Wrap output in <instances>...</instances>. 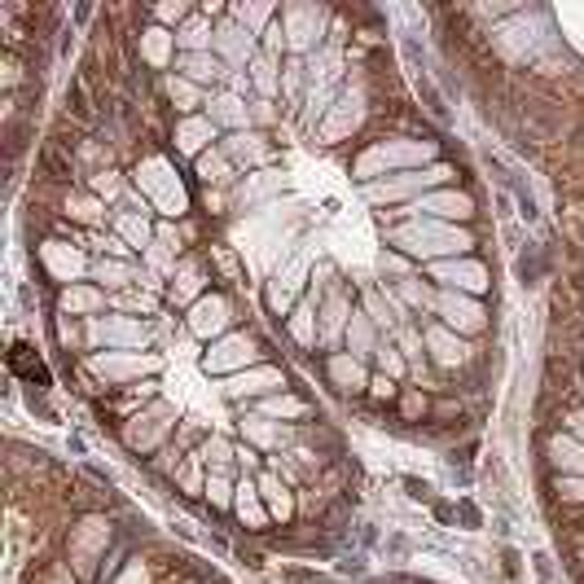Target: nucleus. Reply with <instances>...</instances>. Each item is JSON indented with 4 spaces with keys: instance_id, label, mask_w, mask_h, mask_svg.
Listing matches in <instances>:
<instances>
[{
    "instance_id": "nucleus-26",
    "label": "nucleus",
    "mask_w": 584,
    "mask_h": 584,
    "mask_svg": "<svg viewBox=\"0 0 584 584\" xmlns=\"http://www.w3.org/2000/svg\"><path fill=\"white\" fill-rule=\"evenodd\" d=\"M251 413H264V418H273V422H286V426H307V418H312V400L286 387V391H278V396H264L260 404H251Z\"/></svg>"
},
{
    "instance_id": "nucleus-5",
    "label": "nucleus",
    "mask_w": 584,
    "mask_h": 584,
    "mask_svg": "<svg viewBox=\"0 0 584 584\" xmlns=\"http://www.w3.org/2000/svg\"><path fill=\"white\" fill-rule=\"evenodd\" d=\"M172 426H176V409L159 396V400H154V404H145L137 418L119 422V440H123V448H128V453L150 457V453H163V448L172 444Z\"/></svg>"
},
{
    "instance_id": "nucleus-33",
    "label": "nucleus",
    "mask_w": 584,
    "mask_h": 584,
    "mask_svg": "<svg viewBox=\"0 0 584 584\" xmlns=\"http://www.w3.org/2000/svg\"><path fill=\"white\" fill-rule=\"evenodd\" d=\"M282 57H273V53H256V62L247 66V79H251V93L260 97V101H278L282 97Z\"/></svg>"
},
{
    "instance_id": "nucleus-42",
    "label": "nucleus",
    "mask_w": 584,
    "mask_h": 584,
    "mask_svg": "<svg viewBox=\"0 0 584 584\" xmlns=\"http://www.w3.org/2000/svg\"><path fill=\"white\" fill-rule=\"evenodd\" d=\"M374 374H387V378H396V382H404L413 369H409V360H404V352L396 347V338L387 334L382 343H378V352H374Z\"/></svg>"
},
{
    "instance_id": "nucleus-14",
    "label": "nucleus",
    "mask_w": 584,
    "mask_h": 584,
    "mask_svg": "<svg viewBox=\"0 0 584 584\" xmlns=\"http://www.w3.org/2000/svg\"><path fill=\"white\" fill-rule=\"evenodd\" d=\"M220 150L229 154V163L238 172H264L273 159H278V141L260 128H247V132H234V137H220Z\"/></svg>"
},
{
    "instance_id": "nucleus-25",
    "label": "nucleus",
    "mask_w": 584,
    "mask_h": 584,
    "mask_svg": "<svg viewBox=\"0 0 584 584\" xmlns=\"http://www.w3.org/2000/svg\"><path fill=\"white\" fill-rule=\"evenodd\" d=\"M40 264H44V269H48V278H57L62 286H75V278H79V273H93V260L75 256L66 242H53V238L40 247Z\"/></svg>"
},
{
    "instance_id": "nucleus-23",
    "label": "nucleus",
    "mask_w": 584,
    "mask_h": 584,
    "mask_svg": "<svg viewBox=\"0 0 584 584\" xmlns=\"http://www.w3.org/2000/svg\"><path fill=\"white\" fill-rule=\"evenodd\" d=\"M212 141H220V128L207 119V115H190V119H176V132H172V145H176V154H185V159H203L207 150H212Z\"/></svg>"
},
{
    "instance_id": "nucleus-44",
    "label": "nucleus",
    "mask_w": 584,
    "mask_h": 584,
    "mask_svg": "<svg viewBox=\"0 0 584 584\" xmlns=\"http://www.w3.org/2000/svg\"><path fill=\"white\" fill-rule=\"evenodd\" d=\"M172 484H176L185 497H203V493H207V462L198 457V448L185 457V466L176 471V479H172Z\"/></svg>"
},
{
    "instance_id": "nucleus-40",
    "label": "nucleus",
    "mask_w": 584,
    "mask_h": 584,
    "mask_svg": "<svg viewBox=\"0 0 584 584\" xmlns=\"http://www.w3.org/2000/svg\"><path fill=\"white\" fill-rule=\"evenodd\" d=\"M238 479H242V475H220V471H207V493H203V501H207L216 515H234V501H238Z\"/></svg>"
},
{
    "instance_id": "nucleus-11",
    "label": "nucleus",
    "mask_w": 584,
    "mask_h": 584,
    "mask_svg": "<svg viewBox=\"0 0 584 584\" xmlns=\"http://www.w3.org/2000/svg\"><path fill=\"white\" fill-rule=\"evenodd\" d=\"M278 391H286V369H278V365H256V369H247V374H238V378H225V387H220V396L229 400V404H260L264 396H278Z\"/></svg>"
},
{
    "instance_id": "nucleus-36",
    "label": "nucleus",
    "mask_w": 584,
    "mask_h": 584,
    "mask_svg": "<svg viewBox=\"0 0 584 584\" xmlns=\"http://www.w3.org/2000/svg\"><path fill=\"white\" fill-rule=\"evenodd\" d=\"M282 325H286V338H291L294 347H303V352L321 343V321H316V303L312 299H303Z\"/></svg>"
},
{
    "instance_id": "nucleus-19",
    "label": "nucleus",
    "mask_w": 584,
    "mask_h": 584,
    "mask_svg": "<svg viewBox=\"0 0 584 584\" xmlns=\"http://www.w3.org/2000/svg\"><path fill=\"white\" fill-rule=\"evenodd\" d=\"M203 294H212L207 291V264H203V256H185L181 264H176V273H172V282H167V303L172 307H194Z\"/></svg>"
},
{
    "instance_id": "nucleus-27",
    "label": "nucleus",
    "mask_w": 584,
    "mask_h": 584,
    "mask_svg": "<svg viewBox=\"0 0 584 584\" xmlns=\"http://www.w3.org/2000/svg\"><path fill=\"white\" fill-rule=\"evenodd\" d=\"M62 216H71V225H84L88 234H97L115 212H110L93 190H71V194L62 198Z\"/></svg>"
},
{
    "instance_id": "nucleus-34",
    "label": "nucleus",
    "mask_w": 584,
    "mask_h": 584,
    "mask_svg": "<svg viewBox=\"0 0 584 584\" xmlns=\"http://www.w3.org/2000/svg\"><path fill=\"white\" fill-rule=\"evenodd\" d=\"M110 225H115V234L137 251V256H145L150 247H154V225H150V212H115L110 216Z\"/></svg>"
},
{
    "instance_id": "nucleus-35",
    "label": "nucleus",
    "mask_w": 584,
    "mask_h": 584,
    "mask_svg": "<svg viewBox=\"0 0 584 584\" xmlns=\"http://www.w3.org/2000/svg\"><path fill=\"white\" fill-rule=\"evenodd\" d=\"M137 269H141V260L137 264H128V260H93V273L88 278L106 294H123L137 286Z\"/></svg>"
},
{
    "instance_id": "nucleus-53",
    "label": "nucleus",
    "mask_w": 584,
    "mask_h": 584,
    "mask_svg": "<svg viewBox=\"0 0 584 584\" xmlns=\"http://www.w3.org/2000/svg\"><path fill=\"white\" fill-rule=\"evenodd\" d=\"M448 418H462V404L457 400H435L431 404V422H448Z\"/></svg>"
},
{
    "instance_id": "nucleus-24",
    "label": "nucleus",
    "mask_w": 584,
    "mask_h": 584,
    "mask_svg": "<svg viewBox=\"0 0 584 584\" xmlns=\"http://www.w3.org/2000/svg\"><path fill=\"white\" fill-rule=\"evenodd\" d=\"M256 488H260V497H264V506H269L273 523H291L294 515H299V493H294L278 471H269V466H264V471L256 475Z\"/></svg>"
},
{
    "instance_id": "nucleus-41",
    "label": "nucleus",
    "mask_w": 584,
    "mask_h": 584,
    "mask_svg": "<svg viewBox=\"0 0 584 584\" xmlns=\"http://www.w3.org/2000/svg\"><path fill=\"white\" fill-rule=\"evenodd\" d=\"M88 190L110 207V212H119V198H128L132 190H128V181H123V172L119 167H106V172H97V176H88Z\"/></svg>"
},
{
    "instance_id": "nucleus-6",
    "label": "nucleus",
    "mask_w": 584,
    "mask_h": 584,
    "mask_svg": "<svg viewBox=\"0 0 584 584\" xmlns=\"http://www.w3.org/2000/svg\"><path fill=\"white\" fill-rule=\"evenodd\" d=\"M88 325V352H141L150 343V325L141 316H93Z\"/></svg>"
},
{
    "instance_id": "nucleus-49",
    "label": "nucleus",
    "mask_w": 584,
    "mask_h": 584,
    "mask_svg": "<svg viewBox=\"0 0 584 584\" xmlns=\"http://www.w3.org/2000/svg\"><path fill=\"white\" fill-rule=\"evenodd\" d=\"M303 88H307V57H286V66H282V97L291 106H299Z\"/></svg>"
},
{
    "instance_id": "nucleus-10",
    "label": "nucleus",
    "mask_w": 584,
    "mask_h": 584,
    "mask_svg": "<svg viewBox=\"0 0 584 584\" xmlns=\"http://www.w3.org/2000/svg\"><path fill=\"white\" fill-rule=\"evenodd\" d=\"M234 299L225 291H212L203 294L190 312H185V329L194 334V338H203V343H216V338H225L229 329H234Z\"/></svg>"
},
{
    "instance_id": "nucleus-1",
    "label": "nucleus",
    "mask_w": 584,
    "mask_h": 584,
    "mask_svg": "<svg viewBox=\"0 0 584 584\" xmlns=\"http://www.w3.org/2000/svg\"><path fill=\"white\" fill-rule=\"evenodd\" d=\"M387 247H396L413 264H435V260L471 256L475 251V234L457 229V225H444V220L413 216V220H400V225L387 229Z\"/></svg>"
},
{
    "instance_id": "nucleus-29",
    "label": "nucleus",
    "mask_w": 584,
    "mask_h": 584,
    "mask_svg": "<svg viewBox=\"0 0 584 584\" xmlns=\"http://www.w3.org/2000/svg\"><path fill=\"white\" fill-rule=\"evenodd\" d=\"M545 457L554 475H584V440L576 431H554L545 440Z\"/></svg>"
},
{
    "instance_id": "nucleus-20",
    "label": "nucleus",
    "mask_w": 584,
    "mask_h": 584,
    "mask_svg": "<svg viewBox=\"0 0 584 584\" xmlns=\"http://www.w3.org/2000/svg\"><path fill=\"white\" fill-rule=\"evenodd\" d=\"M325 378H329V387L334 391H343V396H365L369 391V360H360V356H352V352H329L325 356Z\"/></svg>"
},
{
    "instance_id": "nucleus-13",
    "label": "nucleus",
    "mask_w": 584,
    "mask_h": 584,
    "mask_svg": "<svg viewBox=\"0 0 584 584\" xmlns=\"http://www.w3.org/2000/svg\"><path fill=\"white\" fill-rule=\"evenodd\" d=\"M212 53L229 66V75H242V71L256 62V53H260V35L247 31V26L234 22V18H220V22H216V44H212Z\"/></svg>"
},
{
    "instance_id": "nucleus-9",
    "label": "nucleus",
    "mask_w": 584,
    "mask_h": 584,
    "mask_svg": "<svg viewBox=\"0 0 584 584\" xmlns=\"http://www.w3.org/2000/svg\"><path fill=\"white\" fill-rule=\"evenodd\" d=\"M426 278L440 286V291H462V294H479L493 286V273L484 260H471V256H457V260H435L426 264Z\"/></svg>"
},
{
    "instance_id": "nucleus-45",
    "label": "nucleus",
    "mask_w": 584,
    "mask_h": 584,
    "mask_svg": "<svg viewBox=\"0 0 584 584\" xmlns=\"http://www.w3.org/2000/svg\"><path fill=\"white\" fill-rule=\"evenodd\" d=\"M53 338L62 352H88V325H79L75 316H53Z\"/></svg>"
},
{
    "instance_id": "nucleus-28",
    "label": "nucleus",
    "mask_w": 584,
    "mask_h": 584,
    "mask_svg": "<svg viewBox=\"0 0 584 584\" xmlns=\"http://www.w3.org/2000/svg\"><path fill=\"white\" fill-rule=\"evenodd\" d=\"M234 515H238V523H242L247 532H269V523H273V515H269V506H264V497H260V488H256V479H251V475H242V479H238V501H234Z\"/></svg>"
},
{
    "instance_id": "nucleus-7",
    "label": "nucleus",
    "mask_w": 584,
    "mask_h": 584,
    "mask_svg": "<svg viewBox=\"0 0 584 584\" xmlns=\"http://www.w3.org/2000/svg\"><path fill=\"white\" fill-rule=\"evenodd\" d=\"M110 541H115L110 519H101V515L79 519V528L71 532V567L79 572V581H97L93 563H97V559H106V545H110Z\"/></svg>"
},
{
    "instance_id": "nucleus-48",
    "label": "nucleus",
    "mask_w": 584,
    "mask_h": 584,
    "mask_svg": "<svg viewBox=\"0 0 584 584\" xmlns=\"http://www.w3.org/2000/svg\"><path fill=\"white\" fill-rule=\"evenodd\" d=\"M550 493L563 510H584V475H554Z\"/></svg>"
},
{
    "instance_id": "nucleus-30",
    "label": "nucleus",
    "mask_w": 584,
    "mask_h": 584,
    "mask_svg": "<svg viewBox=\"0 0 584 584\" xmlns=\"http://www.w3.org/2000/svg\"><path fill=\"white\" fill-rule=\"evenodd\" d=\"M137 53H141V62H145V66H154V71H163V75H167V66L176 62V35L150 22L145 31H137Z\"/></svg>"
},
{
    "instance_id": "nucleus-52",
    "label": "nucleus",
    "mask_w": 584,
    "mask_h": 584,
    "mask_svg": "<svg viewBox=\"0 0 584 584\" xmlns=\"http://www.w3.org/2000/svg\"><path fill=\"white\" fill-rule=\"evenodd\" d=\"M251 123H260V128L278 123V101H260V97H251Z\"/></svg>"
},
{
    "instance_id": "nucleus-18",
    "label": "nucleus",
    "mask_w": 584,
    "mask_h": 584,
    "mask_svg": "<svg viewBox=\"0 0 584 584\" xmlns=\"http://www.w3.org/2000/svg\"><path fill=\"white\" fill-rule=\"evenodd\" d=\"M203 115L225 132V137H234V132H247V128H256L251 123V101L247 97H238V93H229V88H216V93H207V106H203Z\"/></svg>"
},
{
    "instance_id": "nucleus-32",
    "label": "nucleus",
    "mask_w": 584,
    "mask_h": 584,
    "mask_svg": "<svg viewBox=\"0 0 584 584\" xmlns=\"http://www.w3.org/2000/svg\"><path fill=\"white\" fill-rule=\"evenodd\" d=\"M387 334L369 321V312L356 303V312H352V321H347V334H343V352H352V356H360V360H374V352H378V343H382Z\"/></svg>"
},
{
    "instance_id": "nucleus-31",
    "label": "nucleus",
    "mask_w": 584,
    "mask_h": 584,
    "mask_svg": "<svg viewBox=\"0 0 584 584\" xmlns=\"http://www.w3.org/2000/svg\"><path fill=\"white\" fill-rule=\"evenodd\" d=\"M159 88H163V97H167V106L181 115V119H190V115H203V106H207V93L198 88V84H190V79H181L176 71H167V75H159Z\"/></svg>"
},
{
    "instance_id": "nucleus-12",
    "label": "nucleus",
    "mask_w": 584,
    "mask_h": 584,
    "mask_svg": "<svg viewBox=\"0 0 584 584\" xmlns=\"http://www.w3.org/2000/svg\"><path fill=\"white\" fill-rule=\"evenodd\" d=\"M431 316H440V325H448V329L462 334V338L488 329V307H484L475 294H462V291L435 294V312H431Z\"/></svg>"
},
{
    "instance_id": "nucleus-47",
    "label": "nucleus",
    "mask_w": 584,
    "mask_h": 584,
    "mask_svg": "<svg viewBox=\"0 0 584 584\" xmlns=\"http://www.w3.org/2000/svg\"><path fill=\"white\" fill-rule=\"evenodd\" d=\"M66 115L79 119V123H97V110H93V97H88V79H71L66 88Z\"/></svg>"
},
{
    "instance_id": "nucleus-51",
    "label": "nucleus",
    "mask_w": 584,
    "mask_h": 584,
    "mask_svg": "<svg viewBox=\"0 0 584 584\" xmlns=\"http://www.w3.org/2000/svg\"><path fill=\"white\" fill-rule=\"evenodd\" d=\"M260 48L264 53H273V57H291V44H286V26H282V13H278V22H269V31L260 35Z\"/></svg>"
},
{
    "instance_id": "nucleus-8",
    "label": "nucleus",
    "mask_w": 584,
    "mask_h": 584,
    "mask_svg": "<svg viewBox=\"0 0 584 584\" xmlns=\"http://www.w3.org/2000/svg\"><path fill=\"white\" fill-rule=\"evenodd\" d=\"M282 26H286L291 57H312V44L321 48V35L329 31V9L325 4H286Z\"/></svg>"
},
{
    "instance_id": "nucleus-3",
    "label": "nucleus",
    "mask_w": 584,
    "mask_h": 584,
    "mask_svg": "<svg viewBox=\"0 0 584 584\" xmlns=\"http://www.w3.org/2000/svg\"><path fill=\"white\" fill-rule=\"evenodd\" d=\"M163 369V360L154 356V352H93L88 360H84V374H93L106 391H123V387H132V382H145V378H154Z\"/></svg>"
},
{
    "instance_id": "nucleus-21",
    "label": "nucleus",
    "mask_w": 584,
    "mask_h": 584,
    "mask_svg": "<svg viewBox=\"0 0 584 584\" xmlns=\"http://www.w3.org/2000/svg\"><path fill=\"white\" fill-rule=\"evenodd\" d=\"M172 71H176L181 79L198 84L203 93H216V88H225V84H229V66H225L216 53H176Z\"/></svg>"
},
{
    "instance_id": "nucleus-54",
    "label": "nucleus",
    "mask_w": 584,
    "mask_h": 584,
    "mask_svg": "<svg viewBox=\"0 0 584 584\" xmlns=\"http://www.w3.org/2000/svg\"><path fill=\"white\" fill-rule=\"evenodd\" d=\"M576 554H581V563H584V528H576Z\"/></svg>"
},
{
    "instance_id": "nucleus-2",
    "label": "nucleus",
    "mask_w": 584,
    "mask_h": 584,
    "mask_svg": "<svg viewBox=\"0 0 584 584\" xmlns=\"http://www.w3.org/2000/svg\"><path fill=\"white\" fill-rule=\"evenodd\" d=\"M440 154V145L426 137V141H413V137H391V141H374L360 159H356V181H365V185H374L378 176L387 181V176H396V172H418L426 159H435Z\"/></svg>"
},
{
    "instance_id": "nucleus-4",
    "label": "nucleus",
    "mask_w": 584,
    "mask_h": 584,
    "mask_svg": "<svg viewBox=\"0 0 584 584\" xmlns=\"http://www.w3.org/2000/svg\"><path fill=\"white\" fill-rule=\"evenodd\" d=\"M264 343L251 334V329H229L225 338H216L207 352H203V374L212 378H238L256 365H264Z\"/></svg>"
},
{
    "instance_id": "nucleus-37",
    "label": "nucleus",
    "mask_w": 584,
    "mask_h": 584,
    "mask_svg": "<svg viewBox=\"0 0 584 584\" xmlns=\"http://www.w3.org/2000/svg\"><path fill=\"white\" fill-rule=\"evenodd\" d=\"M194 172H198V181H203L207 190H212V185H216V190H229V185L242 176V172L229 163V154H225L220 145H212V150H207V154L194 163Z\"/></svg>"
},
{
    "instance_id": "nucleus-55",
    "label": "nucleus",
    "mask_w": 584,
    "mask_h": 584,
    "mask_svg": "<svg viewBox=\"0 0 584 584\" xmlns=\"http://www.w3.org/2000/svg\"><path fill=\"white\" fill-rule=\"evenodd\" d=\"M581 369H584V360H581Z\"/></svg>"
},
{
    "instance_id": "nucleus-15",
    "label": "nucleus",
    "mask_w": 584,
    "mask_h": 584,
    "mask_svg": "<svg viewBox=\"0 0 584 584\" xmlns=\"http://www.w3.org/2000/svg\"><path fill=\"white\" fill-rule=\"evenodd\" d=\"M422 334H426V360H431L435 369L457 374V369H466V365L475 360V347H471L462 334H453L448 325H440V321H422Z\"/></svg>"
},
{
    "instance_id": "nucleus-46",
    "label": "nucleus",
    "mask_w": 584,
    "mask_h": 584,
    "mask_svg": "<svg viewBox=\"0 0 584 584\" xmlns=\"http://www.w3.org/2000/svg\"><path fill=\"white\" fill-rule=\"evenodd\" d=\"M431 404H435V400H431L422 387H404L400 400H396L400 422H409V426H413V422H426V418H431Z\"/></svg>"
},
{
    "instance_id": "nucleus-22",
    "label": "nucleus",
    "mask_w": 584,
    "mask_h": 584,
    "mask_svg": "<svg viewBox=\"0 0 584 584\" xmlns=\"http://www.w3.org/2000/svg\"><path fill=\"white\" fill-rule=\"evenodd\" d=\"M110 307V294L101 291L97 282H75V286H62L57 291V316H75V321H93V316H106Z\"/></svg>"
},
{
    "instance_id": "nucleus-17",
    "label": "nucleus",
    "mask_w": 584,
    "mask_h": 584,
    "mask_svg": "<svg viewBox=\"0 0 584 584\" xmlns=\"http://www.w3.org/2000/svg\"><path fill=\"white\" fill-rule=\"evenodd\" d=\"M242 440L251 444V448H260V453H286L299 444V426H286V422H273V418H264V413H242Z\"/></svg>"
},
{
    "instance_id": "nucleus-38",
    "label": "nucleus",
    "mask_w": 584,
    "mask_h": 584,
    "mask_svg": "<svg viewBox=\"0 0 584 584\" xmlns=\"http://www.w3.org/2000/svg\"><path fill=\"white\" fill-rule=\"evenodd\" d=\"M176 35V53H212V44H216V22L207 18V13H194L181 31H172Z\"/></svg>"
},
{
    "instance_id": "nucleus-16",
    "label": "nucleus",
    "mask_w": 584,
    "mask_h": 584,
    "mask_svg": "<svg viewBox=\"0 0 584 584\" xmlns=\"http://www.w3.org/2000/svg\"><path fill=\"white\" fill-rule=\"evenodd\" d=\"M352 312H356V303H352L347 282H338L334 291L321 294V303H316V321H321V347H325V352H338V343H343V334H347Z\"/></svg>"
},
{
    "instance_id": "nucleus-39",
    "label": "nucleus",
    "mask_w": 584,
    "mask_h": 584,
    "mask_svg": "<svg viewBox=\"0 0 584 584\" xmlns=\"http://www.w3.org/2000/svg\"><path fill=\"white\" fill-rule=\"evenodd\" d=\"M198 457L207 462V471L238 475V444H234V440H225V435H203V444H198Z\"/></svg>"
},
{
    "instance_id": "nucleus-43",
    "label": "nucleus",
    "mask_w": 584,
    "mask_h": 584,
    "mask_svg": "<svg viewBox=\"0 0 584 584\" xmlns=\"http://www.w3.org/2000/svg\"><path fill=\"white\" fill-rule=\"evenodd\" d=\"M229 18L234 22H242L247 31H256V35H264L269 31V22H278V4H229Z\"/></svg>"
},
{
    "instance_id": "nucleus-50",
    "label": "nucleus",
    "mask_w": 584,
    "mask_h": 584,
    "mask_svg": "<svg viewBox=\"0 0 584 584\" xmlns=\"http://www.w3.org/2000/svg\"><path fill=\"white\" fill-rule=\"evenodd\" d=\"M400 391H404V387H400L396 378H387V374H374L365 396H369L374 404H396V400H400Z\"/></svg>"
}]
</instances>
